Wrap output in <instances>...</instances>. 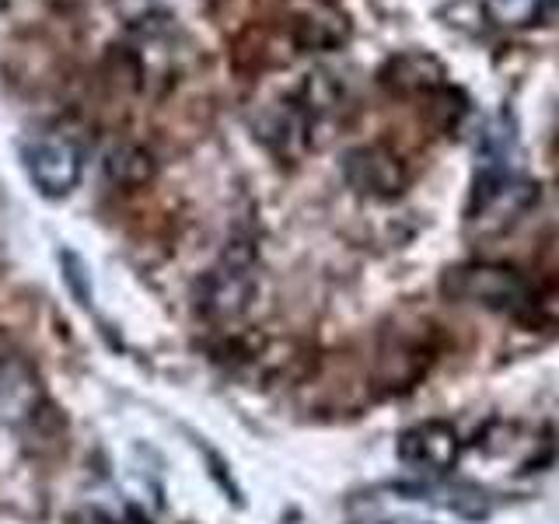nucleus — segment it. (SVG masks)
Masks as SVG:
<instances>
[{
	"mask_svg": "<svg viewBox=\"0 0 559 524\" xmlns=\"http://www.w3.org/2000/svg\"><path fill=\"white\" fill-rule=\"evenodd\" d=\"M532 287L535 284L528 276L514 266H503V262H462L441 276V290L451 301L500 311L511 319H521L528 308Z\"/></svg>",
	"mask_w": 559,
	"mask_h": 524,
	"instance_id": "nucleus-1",
	"label": "nucleus"
},
{
	"mask_svg": "<svg viewBox=\"0 0 559 524\" xmlns=\"http://www.w3.org/2000/svg\"><path fill=\"white\" fill-rule=\"evenodd\" d=\"M255 290H259L255 252H252V245L241 241V245H231V249L221 255L217 266L200 279L197 305L206 322L235 325L252 311Z\"/></svg>",
	"mask_w": 559,
	"mask_h": 524,
	"instance_id": "nucleus-2",
	"label": "nucleus"
},
{
	"mask_svg": "<svg viewBox=\"0 0 559 524\" xmlns=\"http://www.w3.org/2000/svg\"><path fill=\"white\" fill-rule=\"evenodd\" d=\"M22 162L32 186L43 196L60 200L67 192H74L81 186L84 175V151L63 133H39L28 136L22 144Z\"/></svg>",
	"mask_w": 559,
	"mask_h": 524,
	"instance_id": "nucleus-3",
	"label": "nucleus"
},
{
	"mask_svg": "<svg viewBox=\"0 0 559 524\" xmlns=\"http://www.w3.org/2000/svg\"><path fill=\"white\" fill-rule=\"evenodd\" d=\"M46 406L43 381L35 374L28 357L0 332V416L8 424L25 427Z\"/></svg>",
	"mask_w": 559,
	"mask_h": 524,
	"instance_id": "nucleus-4",
	"label": "nucleus"
},
{
	"mask_svg": "<svg viewBox=\"0 0 559 524\" xmlns=\"http://www.w3.org/2000/svg\"><path fill=\"white\" fill-rule=\"evenodd\" d=\"M290 43L305 52H329L349 39V17L332 0H287Z\"/></svg>",
	"mask_w": 559,
	"mask_h": 524,
	"instance_id": "nucleus-5",
	"label": "nucleus"
},
{
	"mask_svg": "<svg viewBox=\"0 0 559 524\" xmlns=\"http://www.w3.org/2000/svg\"><path fill=\"white\" fill-rule=\"evenodd\" d=\"M343 175L360 196H371V200H392L409 182V171H406V165H402V157L392 154L389 147H381V144L346 151Z\"/></svg>",
	"mask_w": 559,
	"mask_h": 524,
	"instance_id": "nucleus-6",
	"label": "nucleus"
},
{
	"mask_svg": "<svg viewBox=\"0 0 559 524\" xmlns=\"http://www.w3.org/2000/svg\"><path fill=\"white\" fill-rule=\"evenodd\" d=\"M399 458L419 472H451L462 458V437L444 419H424L399 437Z\"/></svg>",
	"mask_w": 559,
	"mask_h": 524,
	"instance_id": "nucleus-7",
	"label": "nucleus"
},
{
	"mask_svg": "<svg viewBox=\"0 0 559 524\" xmlns=\"http://www.w3.org/2000/svg\"><path fill=\"white\" fill-rule=\"evenodd\" d=\"M433 354H437V349L427 343L424 332H413V336H395L378 357V381L389 392H406L430 371Z\"/></svg>",
	"mask_w": 559,
	"mask_h": 524,
	"instance_id": "nucleus-8",
	"label": "nucleus"
},
{
	"mask_svg": "<svg viewBox=\"0 0 559 524\" xmlns=\"http://www.w3.org/2000/svg\"><path fill=\"white\" fill-rule=\"evenodd\" d=\"M378 78L384 87H392L399 95H433V92H444V81H448V70L444 63L430 57V52H395V57L378 70Z\"/></svg>",
	"mask_w": 559,
	"mask_h": 524,
	"instance_id": "nucleus-9",
	"label": "nucleus"
},
{
	"mask_svg": "<svg viewBox=\"0 0 559 524\" xmlns=\"http://www.w3.org/2000/svg\"><path fill=\"white\" fill-rule=\"evenodd\" d=\"M154 154L140 144H119L109 151L105 157V175H109V182L119 186V189H140L154 179Z\"/></svg>",
	"mask_w": 559,
	"mask_h": 524,
	"instance_id": "nucleus-10",
	"label": "nucleus"
},
{
	"mask_svg": "<svg viewBox=\"0 0 559 524\" xmlns=\"http://www.w3.org/2000/svg\"><path fill=\"white\" fill-rule=\"evenodd\" d=\"M552 11V0H486V17L500 28L538 25Z\"/></svg>",
	"mask_w": 559,
	"mask_h": 524,
	"instance_id": "nucleus-11",
	"label": "nucleus"
},
{
	"mask_svg": "<svg viewBox=\"0 0 559 524\" xmlns=\"http://www.w3.org/2000/svg\"><path fill=\"white\" fill-rule=\"evenodd\" d=\"M521 325H532V329H559V279H549V284L532 287V301L524 308V314L518 319Z\"/></svg>",
	"mask_w": 559,
	"mask_h": 524,
	"instance_id": "nucleus-12",
	"label": "nucleus"
},
{
	"mask_svg": "<svg viewBox=\"0 0 559 524\" xmlns=\"http://www.w3.org/2000/svg\"><path fill=\"white\" fill-rule=\"evenodd\" d=\"M63 270H67V284H70V290L78 287L81 305L92 301V287H87V276H84L81 259H78V255H70V252H63Z\"/></svg>",
	"mask_w": 559,
	"mask_h": 524,
	"instance_id": "nucleus-13",
	"label": "nucleus"
},
{
	"mask_svg": "<svg viewBox=\"0 0 559 524\" xmlns=\"http://www.w3.org/2000/svg\"><path fill=\"white\" fill-rule=\"evenodd\" d=\"M49 8H57V11H81V8H87L92 0H46Z\"/></svg>",
	"mask_w": 559,
	"mask_h": 524,
	"instance_id": "nucleus-14",
	"label": "nucleus"
},
{
	"mask_svg": "<svg viewBox=\"0 0 559 524\" xmlns=\"http://www.w3.org/2000/svg\"><path fill=\"white\" fill-rule=\"evenodd\" d=\"M78 524H112V521L105 517V514H95V511H92V514H81Z\"/></svg>",
	"mask_w": 559,
	"mask_h": 524,
	"instance_id": "nucleus-15",
	"label": "nucleus"
},
{
	"mask_svg": "<svg viewBox=\"0 0 559 524\" xmlns=\"http://www.w3.org/2000/svg\"><path fill=\"white\" fill-rule=\"evenodd\" d=\"M552 11H559V0H552Z\"/></svg>",
	"mask_w": 559,
	"mask_h": 524,
	"instance_id": "nucleus-16",
	"label": "nucleus"
},
{
	"mask_svg": "<svg viewBox=\"0 0 559 524\" xmlns=\"http://www.w3.org/2000/svg\"><path fill=\"white\" fill-rule=\"evenodd\" d=\"M374 524H381V521H374Z\"/></svg>",
	"mask_w": 559,
	"mask_h": 524,
	"instance_id": "nucleus-17",
	"label": "nucleus"
}]
</instances>
